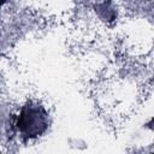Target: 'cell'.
Masks as SVG:
<instances>
[{"mask_svg":"<svg viewBox=\"0 0 154 154\" xmlns=\"http://www.w3.org/2000/svg\"><path fill=\"white\" fill-rule=\"evenodd\" d=\"M48 112L46 108L34 101L26 102L16 120V128L20 136L25 140L36 138L48 129Z\"/></svg>","mask_w":154,"mask_h":154,"instance_id":"6da1fadb","label":"cell"},{"mask_svg":"<svg viewBox=\"0 0 154 154\" xmlns=\"http://www.w3.org/2000/svg\"><path fill=\"white\" fill-rule=\"evenodd\" d=\"M95 12H97V14L100 16V18L102 20H107V22H112L116 19L117 17V12L114 10V7L112 6V4L109 1H105L102 4H99L95 6Z\"/></svg>","mask_w":154,"mask_h":154,"instance_id":"7a4b0ae2","label":"cell"},{"mask_svg":"<svg viewBox=\"0 0 154 154\" xmlns=\"http://www.w3.org/2000/svg\"><path fill=\"white\" fill-rule=\"evenodd\" d=\"M8 1H10V0H0V7H1L2 5H5L6 2H8Z\"/></svg>","mask_w":154,"mask_h":154,"instance_id":"3957f363","label":"cell"}]
</instances>
